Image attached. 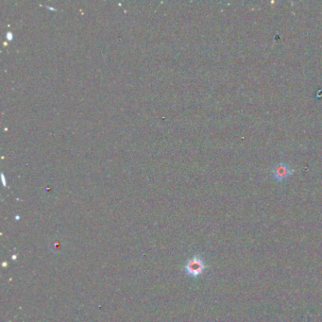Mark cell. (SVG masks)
I'll list each match as a JSON object with an SVG mask.
<instances>
[{
    "mask_svg": "<svg viewBox=\"0 0 322 322\" xmlns=\"http://www.w3.org/2000/svg\"><path fill=\"white\" fill-rule=\"evenodd\" d=\"M205 268L203 259L199 255L191 258L190 260L185 264V272L192 277H198L201 275Z\"/></svg>",
    "mask_w": 322,
    "mask_h": 322,
    "instance_id": "1",
    "label": "cell"
},
{
    "mask_svg": "<svg viewBox=\"0 0 322 322\" xmlns=\"http://www.w3.org/2000/svg\"><path fill=\"white\" fill-rule=\"evenodd\" d=\"M291 174H292V170L290 169L289 165L286 164L280 163L273 167V175L277 181L285 180Z\"/></svg>",
    "mask_w": 322,
    "mask_h": 322,
    "instance_id": "2",
    "label": "cell"
}]
</instances>
